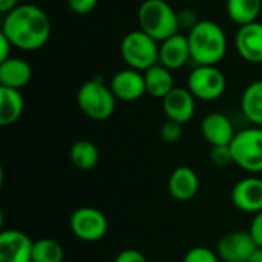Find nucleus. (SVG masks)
Segmentation results:
<instances>
[{
  "label": "nucleus",
  "mask_w": 262,
  "mask_h": 262,
  "mask_svg": "<svg viewBox=\"0 0 262 262\" xmlns=\"http://www.w3.org/2000/svg\"><path fill=\"white\" fill-rule=\"evenodd\" d=\"M2 34L8 37L14 48L32 52L41 49L51 38V18L37 5H18L3 14Z\"/></svg>",
  "instance_id": "1"
},
{
  "label": "nucleus",
  "mask_w": 262,
  "mask_h": 262,
  "mask_svg": "<svg viewBox=\"0 0 262 262\" xmlns=\"http://www.w3.org/2000/svg\"><path fill=\"white\" fill-rule=\"evenodd\" d=\"M187 40L196 66H218L227 54V35L213 20H200L189 31Z\"/></svg>",
  "instance_id": "2"
},
{
  "label": "nucleus",
  "mask_w": 262,
  "mask_h": 262,
  "mask_svg": "<svg viewBox=\"0 0 262 262\" xmlns=\"http://www.w3.org/2000/svg\"><path fill=\"white\" fill-rule=\"evenodd\" d=\"M138 29L158 43L180 32L178 12L166 0H144L138 9Z\"/></svg>",
  "instance_id": "3"
},
{
  "label": "nucleus",
  "mask_w": 262,
  "mask_h": 262,
  "mask_svg": "<svg viewBox=\"0 0 262 262\" xmlns=\"http://www.w3.org/2000/svg\"><path fill=\"white\" fill-rule=\"evenodd\" d=\"M77 104L80 111L94 121H104L115 112L117 98L104 81L92 78L84 81L77 92Z\"/></svg>",
  "instance_id": "4"
},
{
  "label": "nucleus",
  "mask_w": 262,
  "mask_h": 262,
  "mask_svg": "<svg viewBox=\"0 0 262 262\" xmlns=\"http://www.w3.org/2000/svg\"><path fill=\"white\" fill-rule=\"evenodd\" d=\"M120 54L127 68L146 72L160 63V43L141 29H135L123 37Z\"/></svg>",
  "instance_id": "5"
},
{
  "label": "nucleus",
  "mask_w": 262,
  "mask_h": 262,
  "mask_svg": "<svg viewBox=\"0 0 262 262\" xmlns=\"http://www.w3.org/2000/svg\"><path fill=\"white\" fill-rule=\"evenodd\" d=\"M233 164L250 173L262 172V127H247L236 132L230 143Z\"/></svg>",
  "instance_id": "6"
},
{
  "label": "nucleus",
  "mask_w": 262,
  "mask_h": 262,
  "mask_svg": "<svg viewBox=\"0 0 262 262\" xmlns=\"http://www.w3.org/2000/svg\"><path fill=\"white\" fill-rule=\"evenodd\" d=\"M226 88V75L218 66H196L187 78V89L201 101H215L221 98Z\"/></svg>",
  "instance_id": "7"
},
{
  "label": "nucleus",
  "mask_w": 262,
  "mask_h": 262,
  "mask_svg": "<svg viewBox=\"0 0 262 262\" xmlns=\"http://www.w3.org/2000/svg\"><path fill=\"white\" fill-rule=\"evenodd\" d=\"M72 235L83 243H97L104 238L109 229L106 215L95 207L75 209L69 216Z\"/></svg>",
  "instance_id": "8"
},
{
  "label": "nucleus",
  "mask_w": 262,
  "mask_h": 262,
  "mask_svg": "<svg viewBox=\"0 0 262 262\" xmlns=\"http://www.w3.org/2000/svg\"><path fill=\"white\" fill-rule=\"evenodd\" d=\"M256 249L252 233L243 230L226 233L216 244V253L223 262H247Z\"/></svg>",
  "instance_id": "9"
},
{
  "label": "nucleus",
  "mask_w": 262,
  "mask_h": 262,
  "mask_svg": "<svg viewBox=\"0 0 262 262\" xmlns=\"http://www.w3.org/2000/svg\"><path fill=\"white\" fill-rule=\"evenodd\" d=\"M111 91L114 92L115 98L124 103H132L140 100L146 92V81H144V74L132 69V68H126L118 71L112 80H111Z\"/></svg>",
  "instance_id": "10"
},
{
  "label": "nucleus",
  "mask_w": 262,
  "mask_h": 262,
  "mask_svg": "<svg viewBox=\"0 0 262 262\" xmlns=\"http://www.w3.org/2000/svg\"><path fill=\"white\" fill-rule=\"evenodd\" d=\"M34 241L21 230L8 229L0 233V262H32Z\"/></svg>",
  "instance_id": "11"
},
{
  "label": "nucleus",
  "mask_w": 262,
  "mask_h": 262,
  "mask_svg": "<svg viewBox=\"0 0 262 262\" xmlns=\"http://www.w3.org/2000/svg\"><path fill=\"white\" fill-rule=\"evenodd\" d=\"M196 98L192 95L189 89L184 88H173L164 98H163V111L167 120L177 121L180 124L189 123L195 115Z\"/></svg>",
  "instance_id": "12"
},
{
  "label": "nucleus",
  "mask_w": 262,
  "mask_h": 262,
  "mask_svg": "<svg viewBox=\"0 0 262 262\" xmlns=\"http://www.w3.org/2000/svg\"><path fill=\"white\" fill-rule=\"evenodd\" d=\"M233 206L244 213L262 212V180L258 177H247L235 184L232 189Z\"/></svg>",
  "instance_id": "13"
},
{
  "label": "nucleus",
  "mask_w": 262,
  "mask_h": 262,
  "mask_svg": "<svg viewBox=\"0 0 262 262\" xmlns=\"http://www.w3.org/2000/svg\"><path fill=\"white\" fill-rule=\"evenodd\" d=\"M235 46L243 60L247 63H262V21H253L239 26L235 35Z\"/></svg>",
  "instance_id": "14"
},
{
  "label": "nucleus",
  "mask_w": 262,
  "mask_h": 262,
  "mask_svg": "<svg viewBox=\"0 0 262 262\" xmlns=\"http://www.w3.org/2000/svg\"><path fill=\"white\" fill-rule=\"evenodd\" d=\"M201 134L212 146H230L236 132L230 118L221 112H212L204 117L201 123Z\"/></svg>",
  "instance_id": "15"
},
{
  "label": "nucleus",
  "mask_w": 262,
  "mask_h": 262,
  "mask_svg": "<svg viewBox=\"0 0 262 262\" xmlns=\"http://www.w3.org/2000/svg\"><path fill=\"white\" fill-rule=\"evenodd\" d=\"M192 60L187 35L175 34L160 43V64L170 71L181 69Z\"/></svg>",
  "instance_id": "16"
},
{
  "label": "nucleus",
  "mask_w": 262,
  "mask_h": 262,
  "mask_svg": "<svg viewBox=\"0 0 262 262\" xmlns=\"http://www.w3.org/2000/svg\"><path fill=\"white\" fill-rule=\"evenodd\" d=\"M167 189L172 198H175L177 201L186 203L193 200L200 189V180L196 172L187 166L177 167L169 177Z\"/></svg>",
  "instance_id": "17"
},
{
  "label": "nucleus",
  "mask_w": 262,
  "mask_h": 262,
  "mask_svg": "<svg viewBox=\"0 0 262 262\" xmlns=\"http://www.w3.org/2000/svg\"><path fill=\"white\" fill-rule=\"evenodd\" d=\"M32 77V69L29 63L20 57H9L0 61V86L21 91Z\"/></svg>",
  "instance_id": "18"
},
{
  "label": "nucleus",
  "mask_w": 262,
  "mask_h": 262,
  "mask_svg": "<svg viewBox=\"0 0 262 262\" xmlns=\"http://www.w3.org/2000/svg\"><path fill=\"white\" fill-rule=\"evenodd\" d=\"M143 74L146 81V92L154 98L163 100L175 88V78L172 75V71L160 63L149 68Z\"/></svg>",
  "instance_id": "19"
},
{
  "label": "nucleus",
  "mask_w": 262,
  "mask_h": 262,
  "mask_svg": "<svg viewBox=\"0 0 262 262\" xmlns=\"http://www.w3.org/2000/svg\"><path fill=\"white\" fill-rule=\"evenodd\" d=\"M25 111V98L20 91L0 86V126L14 124Z\"/></svg>",
  "instance_id": "20"
},
{
  "label": "nucleus",
  "mask_w": 262,
  "mask_h": 262,
  "mask_svg": "<svg viewBox=\"0 0 262 262\" xmlns=\"http://www.w3.org/2000/svg\"><path fill=\"white\" fill-rule=\"evenodd\" d=\"M241 111L255 126L262 127V80L250 83L241 95Z\"/></svg>",
  "instance_id": "21"
},
{
  "label": "nucleus",
  "mask_w": 262,
  "mask_h": 262,
  "mask_svg": "<svg viewBox=\"0 0 262 262\" xmlns=\"http://www.w3.org/2000/svg\"><path fill=\"white\" fill-rule=\"evenodd\" d=\"M262 0H227L226 9L229 18L238 26H244L258 20Z\"/></svg>",
  "instance_id": "22"
},
{
  "label": "nucleus",
  "mask_w": 262,
  "mask_h": 262,
  "mask_svg": "<svg viewBox=\"0 0 262 262\" xmlns=\"http://www.w3.org/2000/svg\"><path fill=\"white\" fill-rule=\"evenodd\" d=\"M71 163L80 170H91L97 167L100 161L98 147L89 140H78L69 149Z\"/></svg>",
  "instance_id": "23"
},
{
  "label": "nucleus",
  "mask_w": 262,
  "mask_h": 262,
  "mask_svg": "<svg viewBox=\"0 0 262 262\" xmlns=\"http://www.w3.org/2000/svg\"><path fill=\"white\" fill-rule=\"evenodd\" d=\"M64 249L52 238H40L32 246V262H63Z\"/></svg>",
  "instance_id": "24"
},
{
  "label": "nucleus",
  "mask_w": 262,
  "mask_h": 262,
  "mask_svg": "<svg viewBox=\"0 0 262 262\" xmlns=\"http://www.w3.org/2000/svg\"><path fill=\"white\" fill-rule=\"evenodd\" d=\"M220 256L216 252L207 249V247H203V246H198V247H193L190 249L184 258L183 262H220Z\"/></svg>",
  "instance_id": "25"
},
{
  "label": "nucleus",
  "mask_w": 262,
  "mask_h": 262,
  "mask_svg": "<svg viewBox=\"0 0 262 262\" xmlns=\"http://www.w3.org/2000/svg\"><path fill=\"white\" fill-rule=\"evenodd\" d=\"M160 135H161L164 143H169V144L178 143L181 140V137H183V124H180L177 121H172V120H167L161 126Z\"/></svg>",
  "instance_id": "26"
},
{
  "label": "nucleus",
  "mask_w": 262,
  "mask_h": 262,
  "mask_svg": "<svg viewBox=\"0 0 262 262\" xmlns=\"http://www.w3.org/2000/svg\"><path fill=\"white\" fill-rule=\"evenodd\" d=\"M210 160L218 167H226L233 163L230 146H215L210 150Z\"/></svg>",
  "instance_id": "27"
},
{
  "label": "nucleus",
  "mask_w": 262,
  "mask_h": 262,
  "mask_svg": "<svg viewBox=\"0 0 262 262\" xmlns=\"http://www.w3.org/2000/svg\"><path fill=\"white\" fill-rule=\"evenodd\" d=\"M66 3L74 14L86 15L95 9V6L98 5V0H66Z\"/></svg>",
  "instance_id": "28"
},
{
  "label": "nucleus",
  "mask_w": 262,
  "mask_h": 262,
  "mask_svg": "<svg viewBox=\"0 0 262 262\" xmlns=\"http://www.w3.org/2000/svg\"><path fill=\"white\" fill-rule=\"evenodd\" d=\"M114 262H147V258L140 250L126 249V250H121L117 255V258H115Z\"/></svg>",
  "instance_id": "29"
},
{
  "label": "nucleus",
  "mask_w": 262,
  "mask_h": 262,
  "mask_svg": "<svg viewBox=\"0 0 262 262\" xmlns=\"http://www.w3.org/2000/svg\"><path fill=\"white\" fill-rule=\"evenodd\" d=\"M200 21L198 15L192 11V9H183V12H178V23H180V29L186 28V29H192L196 23Z\"/></svg>",
  "instance_id": "30"
},
{
  "label": "nucleus",
  "mask_w": 262,
  "mask_h": 262,
  "mask_svg": "<svg viewBox=\"0 0 262 262\" xmlns=\"http://www.w3.org/2000/svg\"><path fill=\"white\" fill-rule=\"evenodd\" d=\"M249 232L252 233L256 246L262 249V212H259L258 215H255L253 221H252V226L249 229Z\"/></svg>",
  "instance_id": "31"
},
{
  "label": "nucleus",
  "mask_w": 262,
  "mask_h": 262,
  "mask_svg": "<svg viewBox=\"0 0 262 262\" xmlns=\"http://www.w3.org/2000/svg\"><path fill=\"white\" fill-rule=\"evenodd\" d=\"M14 46H12V43L8 40V37L5 35V34H2L0 32V61H5V60H8L9 57H12L11 55V49H12Z\"/></svg>",
  "instance_id": "32"
},
{
  "label": "nucleus",
  "mask_w": 262,
  "mask_h": 262,
  "mask_svg": "<svg viewBox=\"0 0 262 262\" xmlns=\"http://www.w3.org/2000/svg\"><path fill=\"white\" fill-rule=\"evenodd\" d=\"M20 0H0V12L2 14H6L9 11H12L14 8H17L20 3Z\"/></svg>",
  "instance_id": "33"
},
{
  "label": "nucleus",
  "mask_w": 262,
  "mask_h": 262,
  "mask_svg": "<svg viewBox=\"0 0 262 262\" xmlns=\"http://www.w3.org/2000/svg\"><path fill=\"white\" fill-rule=\"evenodd\" d=\"M247 262H262V249H256V252L250 256V259Z\"/></svg>",
  "instance_id": "34"
}]
</instances>
